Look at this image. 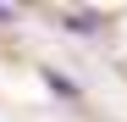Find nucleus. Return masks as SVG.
<instances>
[{
    "label": "nucleus",
    "instance_id": "1",
    "mask_svg": "<svg viewBox=\"0 0 127 122\" xmlns=\"http://www.w3.org/2000/svg\"><path fill=\"white\" fill-rule=\"evenodd\" d=\"M99 22H105L99 11H61V28L66 33H99Z\"/></svg>",
    "mask_w": 127,
    "mask_h": 122
},
{
    "label": "nucleus",
    "instance_id": "2",
    "mask_svg": "<svg viewBox=\"0 0 127 122\" xmlns=\"http://www.w3.org/2000/svg\"><path fill=\"white\" fill-rule=\"evenodd\" d=\"M44 83H50L55 94H66V100H77V83H72V78H61L55 67H44Z\"/></svg>",
    "mask_w": 127,
    "mask_h": 122
},
{
    "label": "nucleus",
    "instance_id": "3",
    "mask_svg": "<svg viewBox=\"0 0 127 122\" xmlns=\"http://www.w3.org/2000/svg\"><path fill=\"white\" fill-rule=\"evenodd\" d=\"M11 17H17V6H0V22H11Z\"/></svg>",
    "mask_w": 127,
    "mask_h": 122
}]
</instances>
